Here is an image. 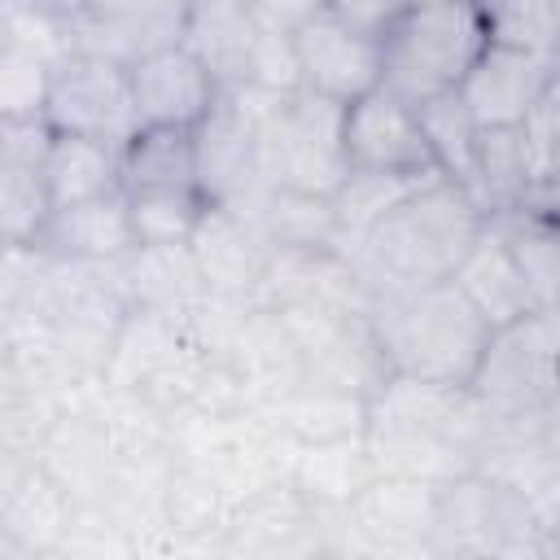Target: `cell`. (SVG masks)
<instances>
[{
	"label": "cell",
	"instance_id": "obj_1",
	"mask_svg": "<svg viewBox=\"0 0 560 560\" xmlns=\"http://www.w3.org/2000/svg\"><path fill=\"white\" fill-rule=\"evenodd\" d=\"M372 332L394 372L438 385H468L490 341V324L451 280L420 284L407 293H385Z\"/></svg>",
	"mask_w": 560,
	"mask_h": 560
},
{
	"label": "cell",
	"instance_id": "obj_2",
	"mask_svg": "<svg viewBox=\"0 0 560 560\" xmlns=\"http://www.w3.org/2000/svg\"><path fill=\"white\" fill-rule=\"evenodd\" d=\"M481 223L486 210L472 201V192L438 175L398 201L363 241L372 267L385 276V293H407L446 280Z\"/></svg>",
	"mask_w": 560,
	"mask_h": 560
},
{
	"label": "cell",
	"instance_id": "obj_3",
	"mask_svg": "<svg viewBox=\"0 0 560 560\" xmlns=\"http://www.w3.org/2000/svg\"><path fill=\"white\" fill-rule=\"evenodd\" d=\"M486 31L477 0L402 4L381 31V83L407 105L459 88L468 66L481 57Z\"/></svg>",
	"mask_w": 560,
	"mask_h": 560
},
{
	"label": "cell",
	"instance_id": "obj_4",
	"mask_svg": "<svg viewBox=\"0 0 560 560\" xmlns=\"http://www.w3.org/2000/svg\"><path fill=\"white\" fill-rule=\"evenodd\" d=\"M468 389L494 416L547 407L556 398V311H529L512 324L490 328Z\"/></svg>",
	"mask_w": 560,
	"mask_h": 560
},
{
	"label": "cell",
	"instance_id": "obj_5",
	"mask_svg": "<svg viewBox=\"0 0 560 560\" xmlns=\"http://www.w3.org/2000/svg\"><path fill=\"white\" fill-rule=\"evenodd\" d=\"M44 122H48V131L122 144L140 127L136 105H131L127 66L96 57V52H70L61 66H52Z\"/></svg>",
	"mask_w": 560,
	"mask_h": 560
},
{
	"label": "cell",
	"instance_id": "obj_6",
	"mask_svg": "<svg viewBox=\"0 0 560 560\" xmlns=\"http://www.w3.org/2000/svg\"><path fill=\"white\" fill-rule=\"evenodd\" d=\"M341 153H346V171L442 175L424 144L416 105L394 96L385 83L341 105Z\"/></svg>",
	"mask_w": 560,
	"mask_h": 560
},
{
	"label": "cell",
	"instance_id": "obj_7",
	"mask_svg": "<svg viewBox=\"0 0 560 560\" xmlns=\"http://www.w3.org/2000/svg\"><path fill=\"white\" fill-rule=\"evenodd\" d=\"M289 44H293V61H298V83L315 96L350 105L354 96H363L381 83V39L368 31H354L350 22H341L328 9L311 13L289 35Z\"/></svg>",
	"mask_w": 560,
	"mask_h": 560
},
{
	"label": "cell",
	"instance_id": "obj_8",
	"mask_svg": "<svg viewBox=\"0 0 560 560\" xmlns=\"http://www.w3.org/2000/svg\"><path fill=\"white\" fill-rule=\"evenodd\" d=\"M127 79L140 127H197L219 101V79L184 44H166L131 61Z\"/></svg>",
	"mask_w": 560,
	"mask_h": 560
},
{
	"label": "cell",
	"instance_id": "obj_9",
	"mask_svg": "<svg viewBox=\"0 0 560 560\" xmlns=\"http://www.w3.org/2000/svg\"><path fill=\"white\" fill-rule=\"evenodd\" d=\"M368 551H416L433 542L438 486L376 472L350 503L337 508Z\"/></svg>",
	"mask_w": 560,
	"mask_h": 560
},
{
	"label": "cell",
	"instance_id": "obj_10",
	"mask_svg": "<svg viewBox=\"0 0 560 560\" xmlns=\"http://www.w3.org/2000/svg\"><path fill=\"white\" fill-rule=\"evenodd\" d=\"M184 18L188 9L179 0H92L79 18H70V35L74 52L131 66L166 44H179Z\"/></svg>",
	"mask_w": 560,
	"mask_h": 560
},
{
	"label": "cell",
	"instance_id": "obj_11",
	"mask_svg": "<svg viewBox=\"0 0 560 560\" xmlns=\"http://www.w3.org/2000/svg\"><path fill=\"white\" fill-rule=\"evenodd\" d=\"M551 83H556L551 61L486 44L455 92H459L468 118L477 122V131H516L521 118L534 109V101Z\"/></svg>",
	"mask_w": 560,
	"mask_h": 560
},
{
	"label": "cell",
	"instance_id": "obj_12",
	"mask_svg": "<svg viewBox=\"0 0 560 560\" xmlns=\"http://www.w3.org/2000/svg\"><path fill=\"white\" fill-rule=\"evenodd\" d=\"M188 249L201 284L223 298H254L271 258V241L262 236V228L245 210L219 206V201H206L188 236Z\"/></svg>",
	"mask_w": 560,
	"mask_h": 560
},
{
	"label": "cell",
	"instance_id": "obj_13",
	"mask_svg": "<svg viewBox=\"0 0 560 560\" xmlns=\"http://www.w3.org/2000/svg\"><path fill=\"white\" fill-rule=\"evenodd\" d=\"M446 280L472 302V311L490 328L512 324V319H521L529 311H542L534 302V293H529V284H525V276H521V267H516V258L508 249V236H503L494 214H486L481 232L468 241V249L459 254V262H455V271Z\"/></svg>",
	"mask_w": 560,
	"mask_h": 560
},
{
	"label": "cell",
	"instance_id": "obj_14",
	"mask_svg": "<svg viewBox=\"0 0 560 560\" xmlns=\"http://www.w3.org/2000/svg\"><path fill=\"white\" fill-rule=\"evenodd\" d=\"M35 241L52 258H70V262H118L122 254L136 249V232H131V214H127V192L114 188L105 197L48 210V219H44V228H39Z\"/></svg>",
	"mask_w": 560,
	"mask_h": 560
},
{
	"label": "cell",
	"instance_id": "obj_15",
	"mask_svg": "<svg viewBox=\"0 0 560 560\" xmlns=\"http://www.w3.org/2000/svg\"><path fill=\"white\" fill-rule=\"evenodd\" d=\"M39 175H44L52 210L105 197V192L122 188V179H118V144H105V140H92V136L52 131L48 144H44V158H39Z\"/></svg>",
	"mask_w": 560,
	"mask_h": 560
},
{
	"label": "cell",
	"instance_id": "obj_16",
	"mask_svg": "<svg viewBox=\"0 0 560 560\" xmlns=\"http://www.w3.org/2000/svg\"><path fill=\"white\" fill-rule=\"evenodd\" d=\"M258 22L249 18L245 4H197L184 18V48L201 57V66L219 79L223 88H241L249 79V57L258 44Z\"/></svg>",
	"mask_w": 560,
	"mask_h": 560
},
{
	"label": "cell",
	"instance_id": "obj_17",
	"mask_svg": "<svg viewBox=\"0 0 560 560\" xmlns=\"http://www.w3.org/2000/svg\"><path fill=\"white\" fill-rule=\"evenodd\" d=\"M372 477H376V464H372L363 433L337 438V442H302L293 451V468H289V486H298L319 508L350 503Z\"/></svg>",
	"mask_w": 560,
	"mask_h": 560
},
{
	"label": "cell",
	"instance_id": "obj_18",
	"mask_svg": "<svg viewBox=\"0 0 560 560\" xmlns=\"http://www.w3.org/2000/svg\"><path fill=\"white\" fill-rule=\"evenodd\" d=\"M118 179H122V192H136V188H197L192 127H136L118 144Z\"/></svg>",
	"mask_w": 560,
	"mask_h": 560
},
{
	"label": "cell",
	"instance_id": "obj_19",
	"mask_svg": "<svg viewBox=\"0 0 560 560\" xmlns=\"http://www.w3.org/2000/svg\"><path fill=\"white\" fill-rule=\"evenodd\" d=\"M416 118H420L424 144H429L433 166L442 171V179H451V184H459V188H472L481 131H477V122L468 118L459 92L446 88V92H438V96L416 101Z\"/></svg>",
	"mask_w": 560,
	"mask_h": 560
},
{
	"label": "cell",
	"instance_id": "obj_20",
	"mask_svg": "<svg viewBox=\"0 0 560 560\" xmlns=\"http://www.w3.org/2000/svg\"><path fill=\"white\" fill-rule=\"evenodd\" d=\"M477 13L486 44L556 61V39H560L556 0H477Z\"/></svg>",
	"mask_w": 560,
	"mask_h": 560
},
{
	"label": "cell",
	"instance_id": "obj_21",
	"mask_svg": "<svg viewBox=\"0 0 560 560\" xmlns=\"http://www.w3.org/2000/svg\"><path fill=\"white\" fill-rule=\"evenodd\" d=\"M206 210L197 188H136L127 192V214L136 245H184Z\"/></svg>",
	"mask_w": 560,
	"mask_h": 560
},
{
	"label": "cell",
	"instance_id": "obj_22",
	"mask_svg": "<svg viewBox=\"0 0 560 560\" xmlns=\"http://www.w3.org/2000/svg\"><path fill=\"white\" fill-rule=\"evenodd\" d=\"M48 210L52 206L39 166L0 158V241H35Z\"/></svg>",
	"mask_w": 560,
	"mask_h": 560
},
{
	"label": "cell",
	"instance_id": "obj_23",
	"mask_svg": "<svg viewBox=\"0 0 560 560\" xmlns=\"http://www.w3.org/2000/svg\"><path fill=\"white\" fill-rule=\"evenodd\" d=\"M52 66L18 44L0 48V122H39L48 105Z\"/></svg>",
	"mask_w": 560,
	"mask_h": 560
},
{
	"label": "cell",
	"instance_id": "obj_24",
	"mask_svg": "<svg viewBox=\"0 0 560 560\" xmlns=\"http://www.w3.org/2000/svg\"><path fill=\"white\" fill-rule=\"evenodd\" d=\"M324 9L337 13L341 22H350L354 31H368V35L381 39V31L394 22V13H398L402 4H398V0H328Z\"/></svg>",
	"mask_w": 560,
	"mask_h": 560
},
{
	"label": "cell",
	"instance_id": "obj_25",
	"mask_svg": "<svg viewBox=\"0 0 560 560\" xmlns=\"http://www.w3.org/2000/svg\"><path fill=\"white\" fill-rule=\"evenodd\" d=\"M35 4H44V9H52V13H61V18H79L92 0H35Z\"/></svg>",
	"mask_w": 560,
	"mask_h": 560
},
{
	"label": "cell",
	"instance_id": "obj_26",
	"mask_svg": "<svg viewBox=\"0 0 560 560\" xmlns=\"http://www.w3.org/2000/svg\"><path fill=\"white\" fill-rule=\"evenodd\" d=\"M184 9H197V4H245V0H179Z\"/></svg>",
	"mask_w": 560,
	"mask_h": 560
},
{
	"label": "cell",
	"instance_id": "obj_27",
	"mask_svg": "<svg viewBox=\"0 0 560 560\" xmlns=\"http://www.w3.org/2000/svg\"><path fill=\"white\" fill-rule=\"evenodd\" d=\"M9 44V31H4V13H0V48Z\"/></svg>",
	"mask_w": 560,
	"mask_h": 560
},
{
	"label": "cell",
	"instance_id": "obj_28",
	"mask_svg": "<svg viewBox=\"0 0 560 560\" xmlns=\"http://www.w3.org/2000/svg\"><path fill=\"white\" fill-rule=\"evenodd\" d=\"M398 4H442V0H398Z\"/></svg>",
	"mask_w": 560,
	"mask_h": 560
}]
</instances>
